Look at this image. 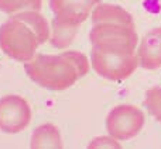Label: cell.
Masks as SVG:
<instances>
[{
	"label": "cell",
	"mask_w": 161,
	"mask_h": 149,
	"mask_svg": "<svg viewBox=\"0 0 161 149\" xmlns=\"http://www.w3.org/2000/svg\"><path fill=\"white\" fill-rule=\"evenodd\" d=\"M99 3L100 0H50V8L57 21L79 27Z\"/></svg>",
	"instance_id": "52a82bcc"
},
{
	"label": "cell",
	"mask_w": 161,
	"mask_h": 149,
	"mask_svg": "<svg viewBox=\"0 0 161 149\" xmlns=\"http://www.w3.org/2000/svg\"><path fill=\"white\" fill-rule=\"evenodd\" d=\"M137 59L143 69L156 70L161 68V27L150 30L142 38Z\"/></svg>",
	"instance_id": "ba28073f"
},
{
	"label": "cell",
	"mask_w": 161,
	"mask_h": 149,
	"mask_svg": "<svg viewBox=\"0 0 161 149\" xmlns=\"http://www.w3.org/2000/svg\"><path fill=\"white\" fill-rule=\"evenodd\" d=\"M86 149H122L117 139L109 136H96L89 142Z\"/></svg>",
	"instance_id": "5bb4252c"
},
{
	"label": "cell",
	"mask_w": 161,
	"mask_h": 149,
	"mask_svg": "<svg viewBox=\"0 0 161 149\" xmlns=\"http://www.w3.org/2000/svg\"><path fill=\"white\" fill-rule=\"evenodd\" d=\"M144 127V114L131 104H120L112 108L106 118V130L112 138L127 141L136 136Z\"/></svg>",
	"instance_id": "5b68a950"
},
{
	"label": "cell",
	"mask_w": 161,
	"mask_h": 149,
	"mask_svg": "<svg viewBox=\"0 0 161 149\" xmlns=\"http://www.w3.org/2000/svg\"><path fill=\"white\" fill-rule=\"evenodd\" d=\"M41 0H0V10L7 14H16L20 11H40Z\"/></svg>",
	"instance_id": "7c38bea8"
},
{
	"label": "cell",
	"mask_w": 161,
	"mask_h": 149,
	"mask_svg": "<svg viewBox=\"0 0 161 149\" xmlns=\"http://www.w3.org/2000/svg\"><path fill=\"white\" fill-rule=\"evenodd\" d=\"M91 62L95 72L112 82H122L130 77L139 66L136 51H120L92 47Z\"/></svg>",
	"instance_id": "3957f363"
},
{
	"label": "cell",
	"mask_w": 161,
	"mask_h": 149,
	"mask_svg": "<svg viewBox=\"0 0 161 149\" xmlns=\"http://www.w3.org/2000/svg\"><path fill=\"white\" fill-rule=\"evenodd\" d=\"M144 105L147 107L148 113L151 116L156 117L161 122V87H150L146 91V99H144Z\"/></svg>",
	"instance_id": "4fadbf2b"
},
{
	"label": "cell",
	"mask_w": 161,
	"mask_h": 149,
	"mask_svg": "<svg viewBox=\"0 0 161 149\" xmlns=\"http://www.w3.org/2000/svg\"><path fill=\"white\" fill-rule=\"evenodd\" d=\"M30 121V105L23 97L7 94L0 99V131L7 134L21 132Z\"/></svg>",
	"instance_id": "8992f818"
},
{
	"label": "cell",
	"mask_w": 161,
	"mask_h": 149,
	"mask_svg": "<svg viewBox=\"0 0 161 149\" xmlns=\"http://www.w3.org/2000/svg\"><path fill=\"white\" fill-rule=\"evenodd\" d=\"M91 17L92 24H96V23H123V24L134 25L131 14L116 4L99 3L92 10Z\"/></svg>",
	"instance_id": "9c48e42d"
},
{
	"label": "cell",
	"mask_w": 161,
	"mask_h": 149,
	"mask_svg": "<svg viewBox=\"0 0 161 149\" xmlns=\"http://www.w3.org/2000/svg\"><path fill=\"white\" fill-rule=\"evenodd\" d=\"M51 25H53V34L50 35L51 44L55 48H59V49H64V48L69 47L72 44L74 38H75L76 33H78V27L59 23L55 18L53 20Z\"/></svg>",
	"instance_id": "8fae6325"
},
{
	"label": "cell",
	"mask_w": 161,
	"mask_h": 149,
	"mask_svg": "<svg viewBox=\"0 0 161 149\" xmlns=\"http://www.w3.org/2000/svg\"><path fill=\"white\" fill-rule=\"evenodd\" d=\"M24 70L34 83L61 91L74 86L89 72V61L82 52L65 51L59 55H34L24 62Z\"/></svg>",
	"instance_id": "7a4b0ae2"
},
{
	"label": "cell",
	"mask_w": 161,
	"mask_h": 149,
	"mask_svg": "<svg viewBox=\"0 0 161 149\" xmlns=\"http://www.w3.org/2000/svg\"><path fill=\"white\" fill-rule=\"evenodd\" d=\"M30 149H64L61 132L54 124H42L31 135Z\"/></svg>",
	"instance_id": "30bf717a"
},
{
	"label": "cell",
	"mask_w": 161,
	"mask_h": 149,
	"mask_svg": "<svg viewBox=\"0 0 161 149\" xmlns=\"http://www.w3.org/2000/svg\"><path fill=\"white\" fill-rule=\"evenodd\" d=\"M92 47L120 51H136L139 35L136 27L123 23H96L89 33Z\"/></svg>",
	"instance_id": "277c9868"
},
{
	"label": "cell",
	"mask_w": 161,
	"mask_h": 149,
	"mask_svg": "<svg viewBox=\"0 0 161 149\" xmlns=\"http://www.w3.org/2000/svg\"><path fill=\"white\" fill-rule=\"evenodd\" d=\"M50 39V25L40 11L28 10L11 14L0 27V48L19 62H28L38 45Z\"/></svg>",
	"instance_id": "6da1fadb"
}]
</instances>
